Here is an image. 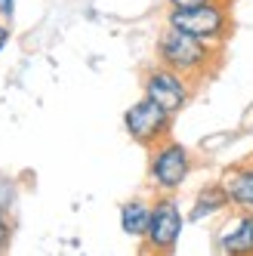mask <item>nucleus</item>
I'll return each instance as SVG.
<instances>
[{"mask_svg":"<svg viewBox=\"0 0 253 256\" xmlns=\"http://www.w3.org/2000/svg\"><path fill=\"white\" fill-rule=\"evenodd\" d=\"M158 59L164 68L188 80H204L220 68V46L167 25V31L158 38Z\"/></svg>","mask_w":253,"mask_h":256,"instance_id":"1","label":"nucleus"},{"mask_svg":"<svg viewBox=\"0 0 253 256\" xmlns=\"http://www.w3.org/2000/svg\"><path fill=\"white\" fill-rule=\"evenodd\" d=\"M167 25L192 34V38H201L213 46H222V40L232 34V0H213V4H201V6L170 10Z\"/></svg>","mask_w":253,"mask_h":256,"instance_id":"2","label":"nucleus"},{"mask_svg":"<svg viewBox=\"0 0 253 256\" xmlns=\"http://www.w3.org/2000/svg\"><path fill=\"white\" fill-rule=\"evenodd\" d=\"M124 126H126V133L133 136V142H139L142 148H158V145L167 142V136H170L173 114L164 112V108L152 99H139L126 108Z\"/></svg>","mask_w":253,"mask_h":256,"instance_id":"3","label":"nucleus"},{"mask_svg":"<svg viewBox=\"0 0 253 256\" xmlns=\"http://www.w3.org/2000/svg\"><path fill=\"white\" fill-rule=\"evenodd\" d=\"M182 234V210L173 198H160L158 204H152V222L146 232V250L158 256H170L179 244Z\"/></svg>","mask_w":253,"mask_h":256,"instance_id":"4","label":"nucleus"},{"mask_svg":"<svg viewBox=\"0 0 253 256\" xmlns=\"http://www.w3.org/2000/svg\"><path fill=\"white\" fill-rule=\"evenodd\" d=\"M188 173H192V154L186 145L160 142L154 148L152 164H148V176L160 192H176L188 179Z\"/></svg>","mask_w":253,"mask_h":256,"instance_id":"5","label":"nucleus"},{"mask_svg":"<svg viewBox=\"0 0 253 256\" xmlns=\"http://www.w3.org/2000/svg\"><path fill=\"white\" fill-rule=\"evenodd\" d=\"M188 96H192V80L176 74V71L160 65V68H152L146 74V99L158 102L164 112H170V114L182 112L188 105Z\"/></svg>","mask_w":253,"mask_h":256,"instance_id":"6","label":"nucleus"},{"mask_svg":"<svg viewBox=\"0 0 253 256\" xmlns=\"http://www.w3.org/2000/svg\"><path fill=\"white\" fill-rule=\"evenodd\" d=\"M222 253L226 256H253V213L238 216L222 232Z\"/></svg>","mask_w":253,"mask_h":256,"instance_id":"7","label":"nucleus"},{"mask_svg":"<svg viewBox=\"0 0 253 256\" xmlns=\"http://www.w3.org/2000/svg\"><path fill=\"white\" fill-rule=\"evenodd\" d=\"M226 192L232 207H238L244 213H253V167H238L226 176Z\"/></svg>","mask_w":253,"mask_h":256,"instance_id":"8","label":"nucleus"},{"mask_svg":"<svg viewBox=\"0 0 253 256\" xmlns=\"http://www.w3.org/2000/svg\"><path fill=\"white\" fill-rule=\"evenodd\" d=\"M148 222H152V207L146 200H126L120 207V228L130 238H146Z\"/></svg>","mask_w":253,"mask_h":256,"instance_id":"9","label":"nucleus"},{"mask_svg":"<svg viewBox=\"0 0 253 256\" xmlns=\"http://www.w3.org/2000/svg\"><path fill=\"white\" fill-rule=\"evenodd\" d=\"M232 207V200H228V192L226 186H207L198 192V200H194V207H192V222H198V219H204V216H213V213H220Z\"/></svg>","mask_w":253,"mask_h":256,"instance_id":"10","label":"nucleus"},{"mask_svg":"<svg viewBox=\"0 0 253 256\" xmlns=\"http://www.w3.org/2000/svg\"><path fill=\"white\" fill-rule=\"evenodd\" d=\"M12 200H16L12 182H10V179H0V213H4V216L12 210Z\"/></svg>","mask_w":253,"mask_h":256,"instance_id":"11","label":"nucleus"},{"mask_svg":"<svg viewBox=\"0 0 253 256\" xmlns=\"http://www.w3.org/2000/svg\"><path fill=\"white\" fill-rule=\"evenodd\" d=\"M6 241H10V222H6V216L0 213V253L6 250Z\"/></svg>","mask_w":253,"mask_h":256,"instance_id":"12","label":"nucleus"},{"mask_svg":"<svg viewBox=\"0 0 253 256\" xmlns=\"http://www.w3.org/2000/svg\"><path fill=\"white\" fill-rule=\"evenodd\" d=\"M201 4H213V0H170V10H186V6H201Z\"/></svg>","mask_w":253,"mask_h":256,"instance_id":"13","label":"nucleus"},{"mask_svg":"<svg viewBox=\"0 0 253 256\" xmlns=\"http://www.w3.org/2000/svg\"><path fill=\"white\" fill-rule=\"evenodd\" d=\"M0 16H4V19H12L16 16V0H0Z\"/></svg>","mask_w":253,"mask_h":256,"instance_id":"14","label":"nucleus"},{"mask_svg":"<svg viewBox=\"0 0 253 256\" xmlns=\"http://www.w3.org/2000/svg\"><path fill=\"white\" fill-rule=\"evenodd\" d=\"M6 44H10V28H6V25H0V50H4Z\"/></svg>","mask_w":253,"mask_h":256,"instance_id":"15","label":"nucleus"},{"mask_svg":"<svg viewBox=\"0 0 253 256\" xmlns=\"http://www.w3.org/2000/svg\"><path fill=\"white\" fill-rule=\"evenodd\" d=\"M139 256H158V253H152V250H146V253H139Z\"/></svg>","mask_w":253,"mask_h":256,"instance_id":"16","label":"nucleus"}]
</instances>
